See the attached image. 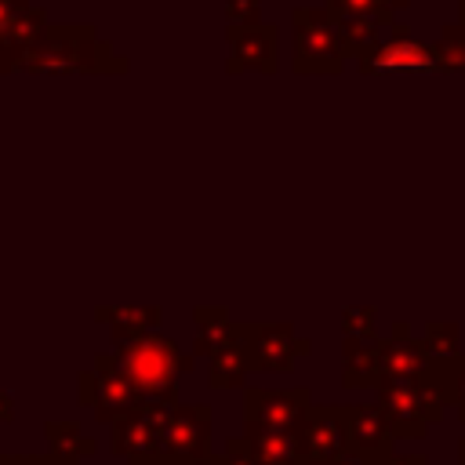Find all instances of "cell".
<instances>
[{"label": "cell", "mask_w": 465, "mask_h": 465, "mask_svg": "<svg viewBox=\"0 0 465 465\" xmlns=\"http://www.w3.org/2000/svg\"><path fill=\"white\" fill-rule=\"evenodd\" d=\"M47 11L44 7H22L4 29H0V73H15L25 69L33 51L40 47V40L47 36Z\"/></svg>", "instance_id": "6"}, {"label": "cell", "mask_w": 465, "mask_h": 465, "mask_svg": "<svg viewBox=\"0 0 465 465\" xmlns=\"http://www.w3.org/2000/svg\"><path fill=\"white\" fill-rule=\"evenodd\" d=\"M323 7L331 11L349 58H363L392 29V11L381 0H327Z\"/></svg>", "instance_id": "3"}, {"label": "cell", "mask_w": 465, "mask_h": 465, "mask_svg": "<svg viewBox=\"0 0 465 465\" xmlns=\"http://www.w3.org/2000/svg\"><path fill=\"white\" fill-rule=\"evenodd\" d=\"M225 40H229V76H240L247 69L254 73H276L280 65V33L276 25H229L225 29Z\"/></svg>", "instance_id": "5"}, {"label": "cell", "mask_w": 465, "mask_h": 465, "mask_svg": "<svg viewBox=\"0 0 465 465\" xmlns=\"http://www.w3.org/2000/svg\"><path fill=\"white\" fill-rule=\"evenodd\" d=\"M22 7H29V0H0V29H4Z\"/></svg>", "instance_id": "10"}, {"label": "cell", "mask_w": 465, "mask_h": 465, "mask_svg": "<svg viewBox=\"0 0 465 465\" xmlns=\"http://www.w3.org/2000/svg\"><path fill=\"white\" fill-rule=\"evenodd\" d=\"M225 22L229 25H258L262 0H225Z\"/></svg>", "instance_id": "9"}, {"label": "cell", "mask_w": 465, "mask_h": 465, "mask_svg": "<svg viewBox=\"0 0 465 465\" xmlns=\"http://www.w3.org/2000/svg\"><path fill=\"white\" fill-rule=\"evenodd\" d=\"M458 15H461L458 22H465V0H458Z\"/></svg>", "instance_id": "12"}, {"label": "cell", "mask_w": 465, "mask_h": 465, "mask_svg": "<svg viewBox=\"0 0 465 465\" xmlns=\"http://www.w3.org/2000/svg\"><path fill=\"white\" fill-rule=\"evenodd\" d=\"M167 367H171V341H160V338H138L131 349H127V371L142 381H156V378H167Z\"/></svg>", "instance_id": "7"}, {"label": "cell", "mask_w": 465, "mask_h": 465, "mask_svg": "<svg viewBox=\"0 0 465 465\" xmlns=\"http://www.w3.org/2000/svg\"><path fill=\"white\" fill-rule=\"evenodd\" d=\"M127 62L94 33V25H47L25 73H124Z\"/></svg>", "instance_id": "1"}, {"label": "cell", "mask_w": 465, "mask_h": 465, "mask_svg": "<svg viewBox=\"0 0 465 465\" xmlns=\"http://www.w3.org/2000/svg\"><path fill=\"white\" fill-rule=\"evenodd\" d=\"M294 73L302 76H331L345 65V44L334 29V18L327 7H294Z\"/></svg>", "instance_id": "2"}, {"label": "cell", "mask_w": 465, "mask_h": 465, "mask_svg": "<svg viewBox=\"0 0 465 465\" xmlns=\"http://www.w3.org/2000/svg\"><path fill=\"white\" fill-rule=\"evenodd\" d=\"M356 65H360V73H389V69H425V73H432V69H443L440 54H436V44L418 40L400 22H392L389 36H381L374 51L356 58Z\"/></svg>", "instance_id": "4"}, {"label": "cell", "mask_w": 465, "mask_h": 465, "mask_svg": "<svg viewBox=\"0 0 465 465\" xmlns=\"http://www.w3.org/2000/svg\"><path fill=\"white\" fill-rule=\"evenodd\" d=\"M381 4H385V7H389V11H403V7H407V4H411V0H381Z\"/></svg>", "instance_id": "11"}, {"label": "cell", "mask_w": 465, "mask_h": 465, "mask_svg": "<svg viewBox=\"0 0 465 465\" xmlns=\"http://www.w3.org/2000/svg\"><path fill=\"white\" fill-rule=\"evenodd\" d=\"M436 54H440L443 69L465 73V22L443 25V33H440V40H436Z\"/></svg>", "instance_id": "8"}]
</instances>
